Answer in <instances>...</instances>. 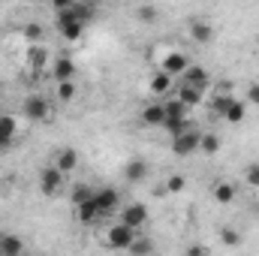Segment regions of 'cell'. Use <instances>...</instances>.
<instances>
[{
  "label": "cell",
  "instance_id": "obj_1",
  "mask_svg": "<svg viewBox=\"0 0 259 256\" xmlns=\"http://www.w3.org/2000/svg\"><path fill=\"white\" fill-rule=\"evenodd\" d=\"M136 235H139V229H133L124 220H118L115 226L106 229V244H109L112 250H130V244H133Z\"/></svg>",
  "mask_w": 259,
  "mask_h": 256
},
{
  "label": "cell",
  "instance_id": "obj_2",
  "mask_svg": "<svg viewBox=\"0 0 259 256\" xmlns=\"http://www.w3.org/2000/svg\"><path fill=\"white\" fill-rule=\"evenodd\" d=\"M21 112H24V118H30V121H49V118H52V103H49L42 94H30V97H24Z\"/></svg>",
  "mask_w": 259,
  "mask_h": 256
},
{
  "label": "cell",
  "instance_id": "obj_3",
  "mask_svg": "<svg viewBox=\"0 0 259 256\" xmlns=\"http://www.w3.org/2000/svg\"><path fill=\"white\" fill-rule=\"evenodd\" d=\"M58 30H61L64 39L78 42V39L84 36V21H78V18L72 15V9H61V12H58Z\"/></svg>",
  "mask_w": 259,
  "mask_h": 256
},
{
  "label": "cell",
  "instance_id": "obj_4",
  "mask_svg": "<svg viewBox=\"0 0 259 256\" xmlns=\"http://www.w3.org/2000/svg\"><path fill=\"white\" fill-rule=\"evenodd\" d=\"M64 172L52 163V166H46L42 172H39V190H42V196H58V193L64 190Z\"/></svg>",
  "mask_w": 259,
  "mask_h": 256
},
{
  "label": "cell",
  "instance_id": "obj_5",
  "mask_svg": "<svg viewBox=\"0 0 259 256\" xmlns=\"http://www.w3.org/2000/svg\"><path fill=\"white\" fill-rule=\"evenodd\" d=\"M199 130H184V133H178V136H172V151L178 154V157H190L199 151Z\"/></svg>",
  "mask_w": 259,
  "mask_h": 256
},
{
  "label": "cell",
  "instance_id": "obj_6",
  "mask_svg": "<svg viewBox=\"0 0 259 256\" xmlns=\"http://www.w3.org/2000/svg\"><path fill=\"white\" fill-rule=\"evenodd\" d=\"M24 64H27V69L36 75V72H42L46 66L52 64V55H49V49H46L42 42H30V49H27V55H24Z\"/></svg>",
  "mask_w": 259,
  "mask_h": 256
},
{
  "label": "cell",
  "instance_id": "obj_7",
  "mask_svg": "<svg viewBox=\"0 0 259 256\" xmlns=\"http://www.w3.org/2000/svg\"><path fill=\"white\" fill-rule=\"evenodd\" d=\"M94 199H97V208H100V217H109L115 211H121V196L115 187H103V190H94Z\"/></svg>",
  "mask_w": 259,
  "mask_h": 256
},
{
  "label": "cell",
  "instance_id": "obj_8",
  "mask_svg": "<svg viewBox=\"0 0 259 256\" xmlns=\"http://www.w3.org/2000/svg\"><path fill=\"white\" fill-rule=\"evenodd\" d=\"M72 217L78 220V223H97L100 220V208H97V199L91 196V199H81V202H75L72 205Z\"/></svg>",
  "mask_w": 259,
  "mask_h": 256
},
{
  "label": "cell",
  "instance_id": "obj_9",
  "mask_svg": "<svg viewBox=\"0 0 259 256\" xmlns=\"http://www.w3.org/2000/svg\"><path fill=\"white\" fill-rule=\"evenodd\" d=\"M121 220L127 226H133V229H142L148 223V208L142 202H130L127 208H121Z\"/></svg>",
  "mask_w": 259,
  "mask_h": 256
},
{
  "label": "cell",
  "instance_id": "obj_10",
  "mask_svg": "<svg viewBox=\"0 0 259 256\" xmlns=\"http://www.w3.org/2000/svg\"><path fill=\"white\" fill-rule=\"evenodd\" d=\"M187 33H190V39H193L196 46L214 42V27H211V21H205V18H193L190 27H187Z\"/></svg>",
  "mask_w": 259,
  "mask_h": 256
},
{
  "label": "cell",
  "instance_id": "obj_11",
  "mask_svg": "<svg viewBox=\"0 0 259 256\" xmlns=\"http://www.w3.org/2000/svg\"><path fill=\"white\" fill-rule=\"evenodd\" d=\"M178 84V78L175 75H169L166 69H160L157 75H151V81H148V91H151V97H166L172 88Z\"/></svg>",
  "mask_w": 259,
  "mask_h": 256
},
{
  "label": "cell",
  "instance_id": "obj_12",
  "mask_svg": "<svg viewBox=\"0 0 259 256\" xmlns=\"http://www.w3.org/2000/svg\"><path fill=\"white\" fill-rule=\"evenodd\" d=\"M178 81H184V84H193V88H208L211 84V75H208V69L205 66H196V64H190L181 75H178Z\"/></svg>",
  "mask_w": 259,
  "mask_h": 256
},
{
  "label": "cell",
  "instance_id": "obj_13",
  "mask_svg": "<svg viewBox=\"0 0 259 256\" xmlns=\"http://www.w3.org/2000/svg\"><path fill=\"white\" fill-rule=\"evenodd\" d=\"M187 66H190V58H187L184 52H169V55L160 61V69H166V72H169V75H175V78H178Z\"/></svg>",
  "mask_w": 259,
  "mask_h": 256
},
{
  "label": "cell",
  "instance_id": "obj_14",
  "mask_svg": "<svg viewBox=\"0 0 259 256\" xmlns=\"http://www.w3.org/2000/svg\"><path fill=\"white\" fill-rule=\"evenodd\" d=\"M55 166H58L64 175H69V172L78 166V151H75V148H58V154H55Z\"/></svg>",
  "mask_w": 259,
  "mask_h": 256
},
{
  "label": "cell",
  "instance_id": "obj_15",
  "mask_svg": "<svg viewBox=\"0 0 259 256\" xmlns=\"http://www.w3.org/2000/svg\"><path fill=\"white\" fill-rule=\"evenodd\" d=\"M211 196H214V202H217V205H232V202H235V196H238V190H235V184H229V181H214Z\"/></svg>",
  "mask_w": 259,
  "mask_h": 256
},
{
  "label": "cell",
  "instance_id": "obj_16",
  "mask_svg": "<svg viewBox=\"0 0 259 256\" xmlns=\"http://www.w3.org/2000/svg\"><path fill=\"white\" fill-rule=\"evenodd\" d=\"M202 88H193V84H184V81H178V91H175V97L187 106V109H193V106H199L202 103Z\"/></svg>",
  "mask_w": 259,
  "mask_h": 256
},
{
  "label": "cell",
  "instance_id": "obj_17",
  "mask_svg": "<svg viewBox=\"0 0 259 256\" xmlns=\"http://www.w3.org/2000/svg\"><path fill=\"white\" fill-rule=\"evenodd\" d=\"M124 178H127L130 184H139V181H145V178H148V163H145L142 157H133L127 166H124Z\"/></svg>",
  "mask_w": 259,
  "mask_h": 256
},
{
  "label": "cell",
  "instance_id": "obj_18",
  "mask_svg": "<svg viewBox=\"0 0 259 256\" xmlns=\"http://www.w3.org/2000/svg\"><path fill=\"white\" fill-rule=\"evenodd\" d=\"M52 78H55V81H64V78H75V64H72V58L61 55L58 61H52Z\"/></svg>",
  "mask_w": 259,
  "mask_h": 256
},
{
  "label": "cell",
  "instance_id": "obj_19",
  "mask_svg": "<svg viewBox=\"0 0 259 256\" xmlns=\"http://www.w3.org/2000/svg\"><path fill=\"white\" fill-rule=\"evenodd\" d=\"M163 121H166L163 103H151V106L142 109V124H148V127H163Z\"/></svg>",
  "mask_w": 259,
  "mask_h": 256
},
{
  "label": "cell",
  "instance_id": "obj_20",
  "mask_svg": "<svg viewBox=\"0 0 259 256\" xmlns=\"http://www.w3.org/2000/svg\"><path fill=\"white\" fill-rule=\"evenodd\" d=\"M0 253H6V256H18V253H24V241L18 238V235H0Z\"/></svg>",
  "mask_w": 259,
  "mask_h": 256
},
{
  "label": "cell",
  "instance_id": "obj_21",
  "mask_svg": "<svg viewBox=\"0 0 259 256\" xmlns=\"http://www.w3.org/2000/svg\"><path fill=\"white\" fill-rule=\"evenodd\" d=\"M220 145H223V142H220L217 133H202V136H199V151L208 154V157H214V154L220 151Z\"/></svg>",
  "mask_w": 259,
  "mask_h": 256
},
{
  "label": "cell",
  "instance_id": "obj_22",
  "mask_svg": "<svg viewBox=\"0 0 259 256\" xmlns=\"http://www.w3.org/2000/svg\"><path fill=\"white\" fill-rule=\"evenodd\" d=\"M55 84H58V88H55V94H58V103H72V100H75L78 88H75V81H72V78L55 81Z\"/></svg>",
  "mask_w": 259,
  "mask_h": 256
},
{
  "label": "cell",
  "instance_id": "obj_23",
  "mask_svg": "<svg viewBox=\"0 0 259 256\" xmlns=\"http://www.w3.org/2000/svg\"><path fill=\"white\" fill-rule=\"evenodd\" d=\"M69 9H72V15H75L78 21H84V24H88V21L94 18V12H97V9H94V3H81V0H75Z\"/></svg>",
  "mask_w": 259,
  "mask_h": 256
},
{
  "label": "cell",
  "instance_id": "obj_24",
  "mask_svg": "<svg viewBox=\"0 0 259 256\" xmlns=\"http://www.w3.org/2000/svg\"><path fill=\"white\" fill-rule=\"evenodd\" d=\"M163 109H166V118H187V106H184L178 97L166 100V103H163Z\"/></svg>",
  "mask_w": 259,
  "mask_h": 256
},
{
  "label": "cell",
  "instance_id": "obj_25",
  "mask_svg": "<svg viewBox=\"0 0 259 256\" xmlns=\"http://www.w3.org/2000/svg\"><path fill=\"white\" fill-rule=\"evenodd\" d=\"M151 250H154V241H151V238H139V235H136V238H133V244H130V253H133V256L151 253Z\"/></svg>",
  "mask_w": 259,
  "mask_h": 256
},
{
  "label": "cell",
  "instance_id": "obj_26",
  "mask_svg": "<svg viewBox=\"0 0 259 256\" xmlns=\"http://www.w3.org/2000/svg\"><path fill=\"white\" fill-rule=\"evenodd\" d=\"M136 18H139L142 24H154V21L160 18V12H157V6H139V9H136Z\"/></svg>",
  "mask_w": 259,
  "mask_h": 256
},
{
  "label": "cell",
  "instance_id": "obj_27",
  "mask_svg": "<svg viewBox=\"0 0 259 256\" xmlns=\"http://www.w3.org/2000/svg\"><path fill=\"white\" fill-rule=\"evenodd\" d=\"M21 33H24V39H27V42H42V36H46L42 24H33V21H30V24H24V30H21Z\"/></svg>",
  "mask_w": 259,
  "mask_h": 256
},
{
  "label": "cell",
  "instance_id": "obj_28",
  "mask_svg": "<svg viewBox=\"0 0 259 256\" xmlns=\"http://www.w3.org/2000/svg\"><path fill=\"white\" fill-rule=\"evenodd\" d=\"M220 241H223L226 247H238V244H241V235H238L232 226H223V229H220Z\"/></svg>",
  "mask_w": 259,
  "mask_h": 256
},
{
  "label": "cell",
  "instance_id": "obj_29",
  "mask_svg": "<svg viewBox=\"0 0 259 256\" xmlns=\"http://www.w3.org/2000/svg\"><path fill=\"white\" fill-rule=\"evenodd\" d=\"M0 136L12 142V136H15V118H9V115H0Z\"/></svg>",
  "mask_w": 259,
  "mask_h": 256
},
{
  "label": "cell",
  "instance_id": "obj_30",
  "mask_svg": "<svg viewBox=\"0 0 259 256\" xmlns=\"http://www.w3.org/2000/svg\"><path fill=\"white\" fill-rule=\"evenodd\" d=\"M163 127L169 130L172 136H178V133H184V130H187V118H166V121H163Z\"/></svg>",
  "mask_w": 259,
  "mask_h": 256
},
{
  "label": "cell",
  "instance_id": "obj_31",
  "mask_svg": "<svg viewBox=\"0 0 259 256\" xmlns=\"http://www.w3.org/2000/svg\"><path fill=\"white\" fill-rule=\"evenodd\" d=\"M184 187H187V178L184 175H169L166 178V190L169 193H181Z\"/></svg>",
  "mask_w": 259,
  "mask_h": 256
},
{
  "label": "cell",
  "instance_id": "obj_32",
  "mask_svg": "<svg viewBox=\"0 0 259 256\" xmlns=\"http://www.w3.org/2000/svg\"><path fill=\"white\" fill-rule=\"evenodd\" d=\"M91 196H94V190H91L88 184H75V187H72V205L81 202V199H91Z\"/></svg>",
  "mask_w": 259,
  "mask_h": 256
},
{
  "label": "cell",
  "instance_id": "obj_33",
  "mask_svg": "<svg viewBox=\"0 0 259 256\" xmlns=\"http://www.w3.org/2000/svg\"><path fill=\"white\" fill-rule=\"evenodd\" d=\"M244 181H247L250 187H259V163H250V166L244 169Z\"/></svg>",
  "mask_w": 259,
  "mask_h": 256
},
{
  "label": "cell",
  "instance_id": "obj_34",
  "mask_svg": "<svg viewBox=\"0 0 259 256\" xmlns=\"http://www.w3.org/2000/svg\"><path fill=\"white\" fill-rule=\"evenodd\" d=\"M247 103H250V106H259V81H253V84L247 88Z\"/></svg>",
  "mask_w": 259,
  "mask_h": 256
},
{
  "label": "cell",
  "instance_id": "obj_35",
  "mask_svg": "<svg viewBox=\"0 0 259 256\" xmlns=\"http://www.w3.org/2000/svg\"><path fill=\"white\" fill-rule=\"evenodd\" d=\"M205 253H211L205 244H193V247H187V256H205Z\"/></svg>",
  "mask_w": 259,
  "mask_h": 256
},
{
  "label": "cell",
  "instance_id": "obj_36",
  "mask_svg": "<svg viewBox=\"0 0 259 256\" xmlns=\"http://www.w3.org/2000/svg\"><path fill=\"white\" fill-rule=\"evenodd\" d=\"M75 0H52V6H55V12H61V9H69Z\"/></svg>",
  "mask_w": 259,
  "mask_h": 256
},
{
  "label": "cell",
  "instance_id": "obj_37",
  "mask_svg": "<svg viewBox=\"0 0 259 256\" xmlns=\"http://www.w3.org/2000/svg\"><path fill=\"white\" fill-rule=\"evenodd\" d=\"M9 145H12V142H9V139H3V136H0V154H3V151H6V148H9Z\"/></svg>",
  "mask_w": 259,
  "mask_h": 256
},
{
  "label": "cell",
  "instance_id": "obj_38",
  "mask_svg": "<svg viewBox=\"0 0 259 256\" xmlns=\"http://www.w3.org/2000/svg\"><path fill=\"white\" fill-rule=\"evenodd\" d=\"M24 3H36V0H24Z\"/></svg>",
  "mask_w": 259,
  "mask_h": 256
},
{
  "label": "cell",
  "instance_id": "obj_39",
  "mask_svg": "<svg viewBox=\"0 0 259 256\" xmlns=\"http://www.w3.org/2000/svg\"><path fill=\"white\" fill-rule=\"evenodd\" d=\"M0 91H3V81H0Z\"/></svg>",
  "mask_w": 259,
  "mask_h": 256
},
{
  "label": "cell",
  "instance_id": "obj_40",
  "mask_svg": "<svg viewBox=\"0 0 259 256\" xmlns=\"http://www.w3.org/2000/svg\"><path fill=\"white\" fill-rule=\"evenodd\" d=\"M0 235H3V232H0Z\"/></svg>",
  "mask_w": 259,
  "mask_h": 256
}]
</instances>
